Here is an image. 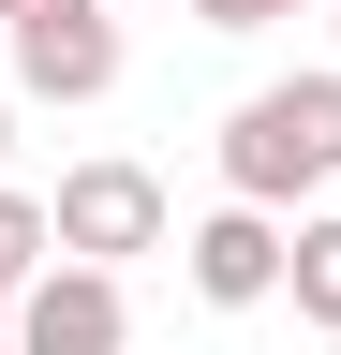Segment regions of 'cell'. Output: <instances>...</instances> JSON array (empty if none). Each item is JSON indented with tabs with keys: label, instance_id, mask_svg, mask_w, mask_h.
Wrapping results in <instances>:
<instances>
[{
	"label": "cell",
	"instance_id": "1",
	"mask_svg": "<svg viewBox=\"0 0 341 355\" xmlns=\"http://www.w3.org/2000/svg\"><path fill=\"white\" fill-rule=\"evenodd\" d=\"M341 178V74H282V89H252V104L223 119V207H297V193H326Z\"/></svg>",
	"mask_w": 341,
	"mask_h": 355
},
{
	"label": "cell",
	"instance_id": "2",
	"mask_svg": "<svg viewBox=\"0 0 341 355\" xmlns=\"http://www.w3.org/2000/svg\"><path fill=\"white\" fill-rule=\"evenodd\" d=\"M45 237H60V266H134V252H163V178L149 163H74L60 193H45Z\"/></svg>",
	"mask_w": 341,
	"mask_h": 355
},
{
	"label": "cell",
	"instance_id": "3",
	"mask_svg": "<svg viewBox=\"0 0 341 355\" xmlns=\"http://www.w3.org/2000/svg\"><path fill=\"white\" fill-rule=\"evenodd\" d=\"M15 89L30 104H104L119 89V15L104 0H30L15 15Z\"/></svg>",
	"mask_w": 341,
	"mask_h": 355
},
{
	"label": "cell",
	"instance_id": "4",
	"mask_svg": "<svg viewBox=\"0 0 341 355\" xmlns=\"http://www.w3.org/2000/svg\"><path fill=\"white\" fill-rule=\"evenodd\" d=\"M0 355H134V311H119L104 266H45L15 296V326H0Z\"/></svg>",
	"mask_w": 341,
	"mask_h": 355
},
{
	"label": "cell",
	"instance_id": "5",
	"mask_svg": "<svg viewBox=\"0 0 341 355\" xmlns=\"http://www.w3.org/2000/svg\"><path fill=\"white\" fill-rule=\"evenodd\" d=\"M178 252H193V296H208V311H252V296H282V222H267V207H208Z\"/></svg>",
	"mask_w": 341,
	"mask_h": 355
},
{
	"label": "cell",
	"instance_id": "6",
	"mask_svg": "<svg viewBox=\"0 0 341 355\" xmlns=\"http://www.w3.org/2000/svg\"><path fill=\"white\" fill-rule=\"evenodd\" d=\"M282 296L341 340V222H297V237H282Z\"/></svg>",
	"mask_w": 341,
	"mask_h": 355
},
{
	"label": "cell",
	"instance_id": "7",
	"mask_svg": "<svg viewBox=\"0 0 341 355\" xmlns=\"http://www.w3.org/2000/svg\"><path fill=\"white\" fill-rule=\"evenodd\" d=\"M45 207H30V193H0V296H30V282H45Z\"/></svg>",
	"mask_w": 341,
	"mask_h": 355
},
{
	"label": "cell",
	"instance_id": "8",
	"mask_svg": "<svg viewBox=\"0 0 341 355\" xmlns=\"http://www.w3.org/2000/svg\"><path fill=\"white\" fill-rule=\"evenodd\" d=\"M208 30H282V15H312V0H193Z\"/></svg>",
	"mask_w": 341,
	"mask_h": 355
},
{
	"label": "cell",
	"instance_id": "9",
	"mask_svg": "<svg viewBox=\"0 0 341 355\" xmlns=\"http://www.w3.org/2000/svg\"><path fill=\"white\" fill-rule=\"evenodd\" d=\"M15 15H30V0H0V30H15Z\"/></svg>",
	"mask_w": 341,
	"mask_h": 355
},
{
	"label": "cell",
	"instance_id": "10",
	"mask_svg": "<svg viewBox=\"0 0 341 355\" xmlns=\"http://www.w3.org/2000/svg\"><path fill=\"white\" fill-rule=\"evenodd\" d=\"M0 148H15V104H0Z\"/></svg>",
	"mask_w": 341,
	"mask_h": 355
},
{
	"label": "cell",
	"instance_id": "11",
	"mask_svg": "<svg viewBox=\"0 0 341 355\" xmlns=\"http://www.w3.org/2000/svg\"><path fill=\"white\" fill-rule=\"evenodd\" d=\"M104 15H119V0H104Z\"/></svg>",
	"mask_w": 341,
	"mask_h": 355
},
{
	"label": "cell",
	"instance_id": "12",
	"mask_svg": "<svg viewBox=\"0 0 341 355\" xmlns=\"http://www.w3.org/2000/svg\"><path fill=\"white\" fill-rule=\"evenodd\" d=\"M326 15H341V0H326Z\"/></svg>",
	"mask_w": 341,
	"mask_h": 355
},
{
	"label": "cell",
	"instance_id": "13",
	"mask_svg": "<svg viewBox=\"0 0 341 355\" xmlns=\"http://www.w3.org/2000/svg\"><path fill=\"white\" fill-rule=\"evenodd\" d=\"M326 355H341V340H326Z\"/></svg>",
	"mask_w": 341,
	"mask_h": 355
}]
</instances>
